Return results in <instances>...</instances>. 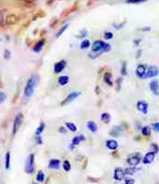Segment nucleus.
I'll return each mask as SVG.
<instances>
[{
	"mask_svg": "<svg viewBox=\"0 0 159 184\" xmlns=\"http://www.w3.org/2000/svg\"><path fill=\"white\" fill-rule=\"evenodd\" d=\"M111 49L110 45L103 41H95L92 45V52L89 53V57L92 59H95L103 52H109Z\"/></svg>",
	"mask_w": 159,
	"mask_h": 184,
	"instance_id": "f257e3e1",
	"label": "nucleus"
},
{
	"mask_svg": "<svg viewBox=\"0 0 159 184\" xmlns=\"http://www.w3.org/2000/svg\"><path fill=\"white\" fill-rule=\"evenodd\" d=\"M39 75H33L27 81V84L24 88L23 92V98L25 99H29L30 98H32V96L34 93L35 88L37 87L39 83Z\"/></svg>",
	"mask_w": 159,
	"mask_h": 184,
	"instance_id": "f03ea898",
	"label": "nucleus"
},
{
	"mask_svg": "<svg viewBox=\"0 0 159 184\" xmlns=\"http://www.w3.org/2000/svg\"><path fill=\"white\" fill-rule=\"evenodd\" d=\"M22 121H23V114L20 112L16 115V117H15L14 121H13V129H12L13 135H15L18 133V131L20 130V128L22 124Z\"/></svg>",
	"mask_w": 159,
	"mask_h": 184,
	"instance_id": "7ed1b4c3",
	"label": "nucleus"
},
{
	"mask_svg": "<svg viewBox=\"0 0 159 184\" xmlns=\"http://www.w3.org/2000/svg\"><path fill=\"white\" fill-rule=\"evenodd\" d=\"M25 172L27 174H33L34 172V155L33 154L30 155L26 160Z\"/></svg>",
	"mask_w": 159,
	"mask_h": 184,
	"instance_id": "20e7f679",
	"label": "nucleus"
},
{
	"mask_svg": "<svg viewBox=\"0 0 159 184\" xmlns=\"http://www.w3.org/2000/svg\"><path fill=\"white\" fill-rule=\"evenodd\" d=\"M142 160V157L139 153H135V154L130 156L127 158V162L131 167H136L141 163Z\"/></svg>",
	"mask_w": 159,
	"mask_h": 184,
	"instance_id": "39448f33",
	"label": "nucleus"
},
{
	"mask_svg": "<svg viewBox=\"0 0 159 184\" xmlns=\"http://www.w3.org/2000/svg\"><path fill=\"white\" fill-rule=\"evenodd\" d=\"M81 94V92H80V91H73V92H71V93H70L69 95L65 98V99L61 102V105L64 106V105H67V104L70 103L71 101H74V99H76Z\"/></svg>",
	"mask_w": 159,
	"mask_h": 184,
	"instance_id": "423d86ee",
	"label": "nucleus"
},
{
	"mask_svg": "<svg viewBox=\"0 0 159 184\" xmlns=\"http://www.w3.org/2000/svg\"><path fill=\"white\" fill-rule=\"evenodd\" d=\"M159 74V69L157 66L155 65H151L148 67L147 71H146V74L144 75V78H155V76L158 75Z\"/></svg>",
	"mask_w": 159,
	"mask_h": 184,
	"instance_id": "0eeeda50",
	"label": "nucleus"
},
{
	"mask_svg": "<svg viewBox=\"0 0 159 184\" xmlns=\"http://www.w3.org/2000/svg\"><path fill=\"white\" fill-rule=\"evenodd\" d=\"M66 65H67L66 60H61V61H59V62L56 63L55 65H54V71H55V73L56 74L61 73L64 70V68L66 67Z\"/></svg>",
	"mask_w": 159,
	"mask_h": 184,
	"instance_id": "6e6552de",
	"label": "nucleus"
},
{
	"mask_svg": "<svg viewBox=\"0 0 159 184\" xmlns=\"http://www.w3.org/2000/svg\"><path fill=\"white\" fill-rule=\"evenodd\" d=\"M155 157V153L151 151V152H148L145 154V156L143 157L142 158V163L143 164H151L154 161Z\"/></svg>",
	"mask_w": 159,
	"mask_h": 184,
	"instance_id": "1a4fd4ad",
	"label": "nucleus"
},
{
	"mask_svg": "<svg viewBox=\"0 0 159 184\" xmlns=\"http://www.w3.org/2000/svg\"><path fill=\"white\" fill-rule=\"evenodd\" d=\"M146 71H147V69H146V66L144 65H139L137 66V68H136L135 74H136V75L138 76V78H144L145 74H146Z\"/></svg>",
	"mask_w": 159,
	"mask_h": 184,
	"instance_id": "9d476101",
	"label": "nucleus"
},
{
	"mask_svg": "<svg viewBox=\"0 0 159 184\" xmlns=\"http://www.w3.org/2000/svg\"><path fill=\"white\" fill-rule=\"evenodd\" d=\"M148 103L143 101H140L137 102V110L140 111L141 112H142L143 114H147L148 112Z\"/></svg>",
	"mask_w": 159,
	"mask_h": 184,
	"instance_id": "9b49d317",
	"label": "nucleus"
},
{
	"mask_svg": "<svg viewBox=\"0 0 159 184\" xmlns=\"http://www.w3.org/2000/svg\"><path fill=\"white\" fill-rule=\"evenodd\" d=\"M150 89L153 92L154 95H159V82L156 79H154L150 82Z\"/></svg>",
	"mask_w": 159,
	"mask_h": 184,
	"instance_id": "f8f14e48",
	"label": "nucleus"
},
{
	"mask_svg": "<svg viewBox=\"0 0 159 184\" xmlns=\"http://www.w3.org/2000/svg\"><path fill=\"white\" fill-rule=\"evenodd\" d=\"M122 132H123V129L121 126H113L112 129L109 131V134L111 136L118 137V136H120V134H122Z\"/></svg>",
	"mask_w": 159,
	"mask_h": 184,
	"instance_id": "ddd939ff",
	"label": "nucleus"
},
{
	"mask_svg": "<svg viewBox=\"0 0 159 184\" xmlns=\"http://www.w3.org/2000/svg\"><path fill=\"white\" fill-rule=\"evenodd\" d=\"M124 170L121 167H117L114 171V179L116 180H122L124 179Z\"/></svg>",
	"mask_w": 159,
	"mask_h": 184,
	"instance_id": "4468645a",
	"label": "nucleus"
},
{
	"mask_svg": "<svg viewBox=\"0 0 159 184\" xmlns=\"http://www.w3.org/2000/svg\"><path fill=\"white\" fill-rule=\"evenodd\" d=\"M105 147L110 150H116L118 147V144L116 140L110 139V140H107V142H105Z\"/></svg>",
	"mask_w": 159,
	"mask_h": 184,
	"instance_id": "2eb2a0df",
	"label": "nucleus"
},
{
	"mask_svg": "<svg viewBox=\"0 0 159 184\" xmlns=\"http://www.w3.org/2000/svg\"><path fill=\"white\" fill-rule=\"evenodd\" d=\"M48 167L51 170H58L60 167V160L59 159H51L49 161Z\"/></svg>",
	"mask_w": 159,
	"mask_h": 184,
	"instance_id": "dca6fc26",
	"label": "nucleus"
},
{
	"mask_svg": "<svg viewBox=\"0 0 159 184\" xmlns=\"http://www.w3.org/2000/svg\"><path fill=\"white\" fill-rule=\"evenodd\" d=\"M44 43H45V41L43 39V40H40L39 42H37V43L33 46V52H40L43 48H44Z\"/></svg>",
	"mask_w": 159,
	"mask_h": 184,
	"instance_id": "f3484780",
	"label": "nucleus"
},
{
	"mask_svg": "<svg viewBox=\"0 0 159 184\" xmlns=\"http://www.w3.org/2000/svg\"><path fill=\"white\" fill-rule=\"evenodd\" d=\"M85 140V137L83 136L82 134H81V135H77V136H75L73 139H72V141H71V144L73 145V147H75V145H78L81 142H82V141H84Z\"/></svg>",
	"mask_w": 159,
	"mask_h": 184,
	"instance_id": "a211bd4d",
	"label": "nucleus"
},
{
	"mask_svg": "<svg viewBox=\"0 0 159 184\" xmlns=\"http://www.w3.org/2000/svg\"><path fill=\"white\" fill-rule=\"evenodd\" d=\"M104 81L107 84L108 86H113V79H112V74L110 72H107L104 75Z\"/></svg>",
	"mask_w": 159,
	"mask_h": 184,
	"instance_id": "6ab92c4d",
	"label": "nucleus"
},
{
	"mask_svg": "<svg viewBox=\"0 0 159 184\" xmlns=\"http://www.w3.org/2000/svg\"><path fill=\"white\" fill-rule=\"evenodd\" d=\"M87 128H88L92 133H94V134L96 133V132H97V130H98L97 124H95L94 121H90L87 122Z\"/></svg>",
	"mask_w": 159,
	"mask_h": 184,
	"instance_id": "aec40b11",
	"label": "nucleus"
},
{
	"mask_svg": "<svg viewBox=\"0 0 159 184\" xmlns=\"http://www.w3.org/2000/svg\"><path fill=\"white\" fill-rule=\"evenodd\" d=\"M69 81H70V78L68 75H62L58 78V84L60 86L67 85V84L69 83Z\"/></svg>",
	"mask_w": 159,
	"mask_h": 184,
	"instance_id": "412c9836",
	"label": "nucleus"
},
{
	"mask_svg": "<svg viewBox=\"0 0 159 184\" xmlns=\"http://www.w3.org/2000/svg\"><path fill=\"white\" fill-rule=\"evenodd\" d=\"M110 120H111V116L110 114L107 113V112H104L102 115H101V121L104 122V124H109L110 122Z\"/></svg>",
	"mask_w": 159,
	"mask_h": 184,
	"instance_id": "4be33fe9",
	"label": "nucleus"
},
{
	"mask_svg": "<svg viewBox=\"0 0 159 184\" xmlns=\"http://www.w3.org/2000/svg\"><path fill=\"white\" fill-rule=\"evenodd\" d=\"M5 166H6V170H9V167H10V153L9 152H7V154H6Z\"/></svg>",
	"mask_w": 159,
	"mask_h": 184,
	"instance_id": "5701e85b",
	"label": "nucleus"
},
{
	"mask_svg": "<svg viewBox=\"0 0 159 184\" xmlns=\"http://www.w3.org/2000/svg\"><path fill=\"white\" fill-rule=\"evenodd\" d=\"M136 171H137V168L135 167H127L124 170V174L125 175H133Z\"/></svg>",
	"mask_w": 159,
	"mask_h": 184,
	"instance_id": "b1692460",
	"label": "nucleus"
},
{
	"mask_svg": "<svg viewBox=\"0 0 159 184\" xmlns=\"http://www.w3.org/2000/svg\"><path fill=\"white\" fill-rule=\"evenodd\" d=\"M142 134L144 136H150L151 135V127L150 126H143L142 128Z\"/></svg>",
	"mask_w": 159,
	"mask_h": 184,
	"instance_id": "393cba45",
	"label": "nucleus"
},
{
	"mask_svg": "<svg viewBox=\"0 0 159 184\" xmlns=\"http://www.w3.org/2000/svg\"><path fill=\"white\" fill-rule=\"evenodd\" d=\"M66 127L73 133L77 131V126L74 124H72V122H66Z\"/></svg>",
	"mask_w": 159,
	"mask_h": 184,
	"instance_id": "a878e982",
	"label": "nucleus"
},
{
	"mask_svg": "<svg viewBox=\"0 0 159 184\" xmlns=\"http://www.w3.org/2000/svg\"><path fill=\"white\" fill-rule=\"evenodd\" d=\"M90 46H91V42H90L89 40H83L81 43V49L85 50V49L89 48Z\"/></svg>",
	"mask_w": 159,
	"mask_h": 184,
	"instance_id": "bb28decb",
	"label": "nucleus"
},
{
	"mask_svg": "<svg viewBox=\"0 0 159 184\" xmlns=\"http://www.w3.org/2000/svg\"><path fill=\"white\" fill-rule=\"evenodd\" d=\"M45 128V124L44 122H41V124L39 125V127L36 129V132H35V135H41V134L44 132V130Z\"/></svg>",
	"mask_w": 159,
	"mask_h": 184,
	"instance_id": "cd10ccee",
	"label": "nucleus"
},
{
	"mask_svg": "<svg viewBox=\"0 0 159 184\" xmlns=\"http://www.w3.org/2000/svg\"><path fill=\"white\" fill-rule=\"evenodd\" d=\"M36 180L38 182H43L44 180V174L42 170H39L36 175Z\"/></svg>",
	"mask_w": 159,
	"mask_h": 184,
	"instance_id": "c85d7f7f",
	"label": "nucleus"
},
{
	"mask_svg": "<svg viewBox=\"0 0 159 184\" xmlns=\"http://www.w3.org/2000/svg\"><path fill=\"white\" fill-rule=\"evenodd\" d=\"M63 168L65 170V171H70L71 170V165L69 160H65L63 162Z\"/></svg>",
	"mask_w": 159,
	"mask_h": 184,
	"instance_id": "c756f323",
	"label": "nucleus"
},
{
	"mask_svg": "<svg viewBox=\"0 0 159 184\" xmlns=\"http://www.w3.org/2000/svg\"><path fill=\"white\" fill-rule=\"evenodd\" d=\"M146 1L147 0H127L126 3L127 4H142Z\"/></svg>",
	"mask_w": 159,
	"mask_h": 184,
	"instance_id": "7c9ffc66",
	"label": "nucleus"
},
{
	"mask_svg": "<svg viewBox=\"0 0 159 184\" xmlns=\"http://www.w3.org/2000/svg\"><path fill=\"white\" fill-rule=\"evenodd\" d=\"M68 27H69V24H65L61 29H60L59 30H58V32L57 33V37L58 38V37H60V36H61L63 33H64V32H65V30L68 29Z\"/></svg>",
	"mask_w": 159,
	"mask_h": 184,
	"instance_id": "2f4dec72",
	"label": "nucleus"
},
{
	"mask_svg": "<svg viewBox=\"0 0 159 184\" xmlns=\"http://www.w3.org/2000/svg\"><path fill=\"white\" fill-rule=\"evenodd\" d=\"M127 74H128V72H127V63L123 62L122 63V67H121V75H126Z\"/></svg>",
	"mask_w": 159,
	"mask_h": 184,
	"instance_id": "473e14b6",
	"label": "nucleus"
},
{
	"mask_svg": "<svg viewBox=\"0 0 159 184\" xmlns=\"http://www.w3.org/2000/svg\"><path fill=\"white\" fill-rule=\"evenodd\" d=\"M151 148L153 149V152H155V154L156 153H158L159 152V147H158V144H155V143H153V144H151Z\"/></svg>",
	"mask_w": 159,
	"mask_h": 184,
	"instance_id": "72a5a7b5",
	"label": "nucleus"
},
{
	"mask_svg": "<svg viewBox=\"0 0 159 184\" xmlns=\"http://www.w3.org/2000/svg\"><path fill=\"white\" fill-rule=\"evenodd\" d=\"M10 57H11V53H10L9 50L6 49V50L4 51V58H5L6 60H9Z\"/></svg>",
	"mask_w": 159,
	"mask_h": 184,
	"instance_id": "f704fd0d",
	"label": "nucleus"
},
{
	"mask_svg": "<svg viewBox=\"0 0 159 184\" xmlns=\"http://www.w3.org/2000/svg\"><path fill=\"white\" fill-rule=\"evenodd\" d=\"M121 82H122V78H118L116 81L117 83V90H120L121 88Z\"/></svg>",
	"mask_w": 159,
	"mask_h": 184,
	"instance_id": "c9c22d12",
	"label": "nucleus"
},
{
	"mask_svg": "<svg viewBox=\"0 0 159 184\" xmlns=\"http://www.w3.org/2000/svg\"><path fill=\"white\" fill-rule=\"evenodd\" d=\"M7 98V95L4 92H0V103H3Z\"/></svg>",
	"mask_w": 159,
	"mask_h": 184,
	"instance_id": "e433bc0d",
	"label": "nucleus"
},
{
	"mask_svg": "<svg viewBox=\"0 0 159 184\" xmlns=\"http://www.w3.org/2000/svg\"><path fill=\"white\" fill-rule=\"evenodd\" d=\"M152 127H153L155 132L159 133V122H155V124H152Z\"/></svg>",
	"mask_w": 159,
	"mask_h": 184,
	"instance_id": "4c0bfd02",
	"label": "nucleus"
},
{
	"mask_svg": "<svg viewBox=\"0 0 159 184\" xmlns=\"http://www.w3.org/2000/svg\"><path fill=\"white\" fill-rule=\"evenodd\" d=\"M105 40H110V39H112L113 38V33L112 32H105Z\"/></svg>",
	"mask_w": 159,
	"mask_h": 184,
	"instance_id": "58836bf2",
	"label": "nucleus"
},
{
	"mask_svg": "<svg viewBox=\"0 0 159 184\" xmlns=\"http://www.w3.org/2000/svg\"><path fill=\"white\" fill-rule=\"evenodd\" d=\"M35 141L37 143V144H43V139L41 135H35Z\"/></svg>",
	"mask_w": 159,
	"mask_h": 184,
	"instance_id": "ea45409f",
	"label": "nucleus"
},
{
	"mask_svg": "<svg viewBox=\"0 0 159 184\" xmlns=\"http://www.w3.org/2000/svg\"><path fill=\"white\" fill-rule=\"evenodd\" d=\"M134 183H135L134 179H131V178H126L125 179V184H134Z\"/></svg>",
	"mask_w": 159,
	"mask_h": 184,
	"instance_id": "a19ab883",
	"label": "nucleus"
},
{
	"mask_svg": "<svg viewBox=\"0 0 159 184\" xmlns=\"http://www.w3.org/2000/svg\"><path fill=\"white\" fill-rule=\"evenodd\" d=\"M4 22V14L2 11H0V25H2Z\"/></svg>",
	"mask_w": 159,
	"mask_h": 184,
	"instance_id": "79ce46f5",
	"label": "nucleus"
},
{
	"mask_svg": "<svg viewBox=\"0 0 159 184\" xmlns=\"http://www.w3.org/2000/svg\"><path fill=\"white\" fill-rule=\"evenodd\" d=\"M87 35V32H85V30H82V32H81V34L79 35V38H84L85 36Z\"/></svg>",
	"mask_w": 159,
	"mask_h": 184,
	"instance_id": "37998d69",
	"label": "nucleus"
},
{
	"mask_svg": "<svg viewBox=\"0 0 159 184\" xmlns=\"http://www.w3.org/2000/svg\"><path fill=\"white\" fill-rule=\"evenodd\" d=\"M58 131H59V133H62V134H66V132H67V130H66V128H65V127L61 126V127H59V129H58Z\"/></svg>",
	"mask_w": 159,
	"mask_h": 184,
	"instance_id": "c03bdc74",
	"label": "nucleus"
},
{
	"mask_svg": "<svg viewBox=\"0 0 159 184\" xmlns=\"http://www.w3.org/2000/svg\"><path fill=\"white\" fill-rule=\"evenodd\" d=\"M141 30H142V32H150L151 28L150 27H144V28H142Z\"/></svg>",
	"mask_w": 159,
	"mask_h": 184,
	"instance_id": "a18cd8bd",
	"label": "nucleus"
},
{
	"mask_svg": "<svg viewBox=\"0 0 159 184\" xmlns=\"http://www.w3.org/2000/svg\"><path fill=\"white\" fill-rule=\"evenodd\" d=\"M141 52H142V51H141V50H139V51L137 52V53H138V55H136V58H139V57L141 56Z\"/></svg>",
	"mask_w": 159,
	"mask_h": 184,
	"instance_id": "49530a36",
	"label": "nucleus"
},
{
	"mask_svg": "<svg viewBox=\"0 0 159 184\" xmlns=\"http://www.w3.org/2000/svg\"><path fill=\"white\" fill-rule=\"evenodd\" d=\"M26 2H28V3H32V2H33V1H35V0H25Z\"/></svg>",
	"mask_w": 159,
	"mask_h": 184,
	"instance_id": "de8ad7c7",
	"label": "nucleus"
},
{
	"mask_svg": "<svg viewBox=\"0 0 159 184\" xmlns=\"http://www.w3.org/2000/svg\"><path fill=\"white\" fill-rule=\"evenodd\" d=\"M33 184H37V183H33Z\"/></svg>",
	"mask_w": 159,
	"mask_h": 184,
	"instance_id": "09e8293b",
	"label": "nucleus"
}]
</instances>
